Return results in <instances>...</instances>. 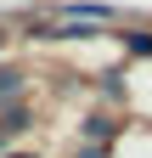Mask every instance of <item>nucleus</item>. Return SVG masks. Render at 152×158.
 Returning a JSON list of instances; mask_svg holds the SVG:
<instances>
[{"label":"nucleus","mask_w":152,"mask_h":158,"mask_svg":"<svg viewBox=\"0 0 152 158\" xmlns=\"http://www.w3.org/2000/svg\"><path fill=\"white\" fill-rule=\"evenodd\" d=\"M11 96H23V73H0V102H11Z\"/></svg>","instance_id":"nucleus-1"},{"label":"nucleus","mask_w":152,"mask_h":158,"mask_svg":"<svg viewBox=\"0 0 152 158\" xmlns=\"http://www.w3.org/2000/svg\"><path fill=\"white\" fill-rule=\"evenodd\" d=\"M130 51H141V56H152V34H130Z\"/></svg>","instance_id":"nucleus-2"}]
</instances>
